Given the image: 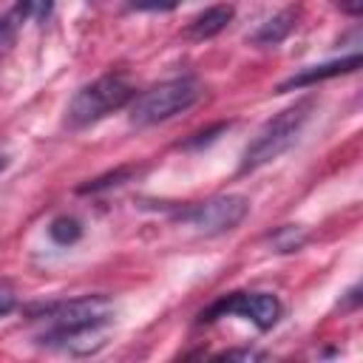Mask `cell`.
Returning a JSON list of instances; mask_svg holds the SVG:
<instances>
[{
    "label": "cell",
    "mask_w": 363,
    "mask_h": 363,
    "mask_svg": "<svg viewBox=\"0 0 363 363\" xmlns=\"http://www.w3.org/2000/svg\"><path fill=\"white\" fill-rule=\"evenodd\" d=\"M31 320H40L45 326L37 340L45 346H57L65 337L108 326L113 320V301L108 295H82L74 301H57L31 309Z\"/></svg>",
    "instance_id": "6da1fadb"
},
{
    "label": "cell",
    "mask_w": 363,
    "mask_h": 363,
    "mask_svg": "<svg viewBox=\"0 0 363 363\" xmlns=\"http://www.w3.org/2000/svg\"><path fill=\"white\" fill-rule=\"evenodd\" d=\"M312 111H315V99H301V102L284 108L281 113H275L272 119H267L261 125V130L252 136V142L244 147L238 170L252 173V170L275 162L284 150H289L295 145V139L301 136L303 125L309 122Z\"/></svg>",
    "instance_id": "7a4b0ae2"
},
{
    "label": "cell",
    "mask_w": 363,
    "mask_h": 363,
    "mask_svg": "<svg viewBox=\"0 0 363 363\" xmlns=\"http://www.w3.org/2000/svg\"><path fill=\"white\" fill-rule=\"evenodd\" d=\"M201 96H204V85L196 77L167 79V82H159L150 91L133 96L128 116H130V125H136V128L159 125L164 119H173L182 111L193 108Z\"/></svg>",
    "instance_id": "3957f363"
},
{
    "label": "cell",
    "mask_w": 363,
    "mask_h": 363,
    "mask_svg": "<svg viewBox=\"0 0 363 363\" xmlns=\"http://www.w3.org/2000/svg\"><path fill=\"white\" fill-rule=\"evenodd\" d=\"M133 96H136V91L125 77L105 74L74 94V99L68 102V111H65V122L71 128H88V125L105 119L108 113L125 108Z\"/></svg>",
    "instance_id": "277c9868"
},
{
    "label": "cell",
    "mask_w": 363,
    "mask_h": 363,
    "mask_svg": "<svg viewBox=\"0 0 363 363\" xmlns=\"http://www.w3.org/2000/svg\"><path fill=\"white\" fill-rule=\"evenodd\" d=\"M250 213V199L241 193H221L182 210V221L201 235H221L235 230Z\"/></svg>",
    "instance_id": "5b68a950"
},
{
    "label": "cell",
    "mask_w": 363,
    "mask_h": 363,
    "mask_svg": "<svg viewBox=\"0 0 363 363\" xmlns=\"http://www.w3.org/2000/svg\"><path fill=\"white\" fill-rule=\"evenodd\" d=\"M227 315H238V318L255 323L261 332H267L281 318V301L272 292H230V295L218 298L216 303H210L199 315V323H210V320H218Z\"/></svg>",
    "instance_id": "8992f818"
},
{
    "label": "cell",
    "mask_w": 363,
    "mask_h": 363,
    "mask_svg": "<svg viewBox=\"0 0 363 363\" xmlns=\"http://www.w3.org/2000/svg\"><path fill=\"white\" fill-rule=\"evenodd\" d=\"M360 54H349V57H340V60H329V62H320V65H306L301 71H295L292 77H286L281 85H278V94H286L292 88H306V85H315L320 79H332V77H340V74H352L360 68Z\"/></svg>",
    "instance_id": "52a82bcc"
},
{
    "label": "cell",
    "mask_w": 363,
    "mask_h": 363,
    "mask_svg": "<svg viewBox=\"0 0 363 363\" xmlns=\"http://www.w3.org/2000/svg\"><path fill=\"white\" fill-rule=\"evenodd\" d=\"M233 17H235V9H233L230 3L210 6V9H204L199 17L190 20V26H187V37H190V40H210V37L221 34V31L233 23Z\"/></svg>",
    "instance_id": "ba28073f"
},
{
    "label": "cell",
    "mask_w": 363,
    "mask_h": 363,
    "mask_svg": "<svg viewBox=\"0 0 363 363\" xmlns=\"http://www.w3.org/2000/svg\"><path fill=\"white\" fill-rule=\"evenodd\" d=\"M295 26H298V9H284L275 17H269L267 23H261V28L250 40L255 45H278L281 40H286L292 34Z\"/></svg>",
    "instance_id": "9c48e42d"
},
{
    "label": "cell",
    "mask_w": 363,
    "mask_h": 363,
    "mask_svg": "<svg viewBox=\"0 0 363 363\" xmlns=\"http://www.w3.org/2000/svg\"><path fill=\"white\" fill-rule=\"evenodd\" d=\"M306 238H309L306 230L298 227V224H284V227H278V230H272L267 235L272 252H295V250H301L306 244Z\"/></svg>",
    "instance_id": "30bf717a"
},
{
    "label": "cell",
    "mask_w": 363,
    "mask_h": 363,
    "mask_svg": "<svg viewBox=\"0 0 363 363\" xmlns=\"http://www.w3.org/2000/svg\"><path fill=\"white\" fill-rule=\"evenodd\" d=\"M48 235L54 244L60 247H68V244H77L82 238V221L74 218V216H57L51 224H48Z\"/></svg>",
    "instance_id": "8fae6325"
},
{
    "label": "cell",
    "mask_w": 363,
    "mask_h": 363,
    "mask_svg": "<svg viewBox=\"0 0 363 363\" xmlns=\"http://www.w3.org/2000/svg\"><path fill=\"white\" fill-rule=\"evenodd\" d=\"M133 173H139V170H136V167H116L113 173H108V176H99V179H94V182L82 184V187H79V193H99V190L116 187V184L128 182V179H130Z\"/></svg>",
    "instance_id": "7c38bea8"
},
{
    "label": "cell",
    "mask_w": 363,
    "mask_h": 363,
    "mask_svg": "<svg viewBox=\"0 0 363 363\" xmlns=\"http://www.w3.org/2000/svg\"><path fill=\"white\" fill-rule=\"evenodd\" d=\"M54 9V0H17V14L26 20H45Z\"/></svg>",
    "instance_id": "4fadbf2b"
},
{
    "label": "cell",
    "mask_w": 363,
    "mask_h": 363,
    "mask_svg": "<svg viewBox=\"0 0 363 363\" xmlns=\"http://www.w3.org/2000/svg\"><path fill=\"white\" fill-rule=\"evenodd\" d=\"M179 6V0H130V9H142V11H167Z\"/></svg>",
    "instance_id": "5bb4252c"
},
{
    "label": "cell",
    "mask_w": 363,
    "mask_h": 363,
    "mask_svg": "<svg viewBox=\"0 0 363 363\" xmlns=\"http://www.w3.org/2000/svg\"><path fill=\"white\" fill-rule=\"evenodd\" d=\"M227 130V122H221V125H216V128H210V130H201V133H196L190 142H187V147H199V145H210L213 139H218V133H224Z\"/></svg>",
    "instance_id": "9a60e30c"
},
{
    "label": "cell",
    "mask_w": 363,
    "mask_h": 363,
    "mask_svg": "<svg viewBox=\"0 0 363 363\" xmlns=\"http://www.w3.org/2000/svg\"><path fill=\"white\" fill-rule=\"evenodd\" d=\"M14 306H17V295H14V289L6 286V284H0V318L9 315Z\"/></svg>",
    "instance_id": "2e32d148"
},
{
    "label": "cell",
    "mask_w": 363,
    "mask_h": 363,
    "mask_svg": "<svg viewBox=\"0 0 363 363\" xmlns=\"http://www.w3.org/2000/svg\"><path fill=\"white\" fill-rule=\"evenodd\" d=\"M221 357H227V360H233V357L255 360V357H264V354H261V352H255V349H230V352H221Z\"/></svg>",
    "instance_id": "e0dca14e"
},
{
    "label": "cell",
    "mask_w": 363,
    "mask_h": 363,
    "mask_svg": "<svg viewBox=\"0 0 363 363\" xmlns=\"http://www.w3.org/2000/svg\"><path fill=\"white\" fill-rule=\"evenodd\" d=\"M337 6L349 14V17H357L363 11V0H337Z\"/></svg>",
    "instance_id": "ac0fdd59"
},
{
    "label": "cell",
    "mask_w": 363,
    "mask_h": 363,
    "mask_svg": "<svg viewBox=\"0 0 363 363\" xmlns=\"http://www.w3.org/2000/svg\"><path fill=\"white\" fill-rule=\"evenodd\" d=\"M9 164V153H6V147H0V170Z\"/></svg>",
    "instance_id": "d6986e66"
},
{
    "label": "cell",
    "mask_w": 363,
    "mask_h": 363,
    "mask_svg": "<svg viewBox=\"0 0 363 363\" xmlns=\"http://www.w3.org/2000/svg\"><path fill=\"white\" fill-rule=\"evenodd\" d=\"M179 3H187V0H179Z\"/></svg>",
    "instance_id": "ffe728a7"
},
{
    "label": "cell",
    "mask_w": 363,
    "mask_h": 363,
    "mask_svg": "<svg viewBox=\"0 0 363 363\" xmlns=\"http://www.w3.org/2000/svg\"><path fill=\"white\" fill-rule=\"evenodd\" d=\"M0 26H3V23H0Z\"/></svg>",
    "instance_id": "44dd1931"
}]
</instances>
